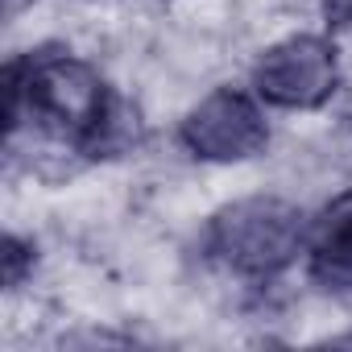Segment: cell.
<instances>
[{
    "instance_id": "obj_1",
    "label": "cell",
    "mask_w": 352,
    "mask_h": 352,
    "mask_svg": "<svg viewBox=\"0 0 352 352\" xmlns=\"http://www.w3.org/2000/svg\"><path fill=\"white\" fill-rule=\"evenodd\" d=\"M5 100H9V112H5L9 137L30 116L87 157H108L137 141V112L104 83V75L91 63L67 50L25 54L9 63Z\"/></svg>"
},
{
    "instance_id": "obj_2",
    "label": "cell",
    "mask_w": 352,
    "mask_h": 352,
    "mask_svg": "<svg viewBox=\"0 0 352 352\" xmlns=\"http://www.w3.org/2000/svg\"><path fill=\"white\" fill-rule=\"evenodd\" d=\"M307 236H311V220L302 216V208L278 195H249L224 204L208 220L204 245L224 270L261 282L290 270L298 253H307Z\"/></svg>"
},
{
    "instance_id": "obj_3",
    "label": "cell",
    "mask_w": 352,
    "mask_h": 352,
    "mask_svg": "<svg viewBox=\"0 0 352 352\" xmlns=\"http://www.w3.org/2000/svg\"><path fill=\"white\" fill-rule=\"evenodd\" d=\"M340 87V54L319 34H294L274 42L253 63V96L270 108L311 112L323 108Z\"/></svg>"
},
{
    "instance_id": "obj_4",
    "label": "cell",
    "mask_w": 352,
    "mask_h": 352,
    "mask_svg": "<svg viewBox=\"0 0 352 352\" xmlns=\"http://www.w3.org/2000/svg\"><path fill=\"white\" fill-rule=\"evenodd\" d=\"M179 141L199 162H249L270 145V120L261 100L236 87L208 91L179 124Z\"/></svg>"
},
{
    "instance_id": "obj_5",
    "label": "cell",
    "mask_w": 352,
    "mask_h": 352,
    "mask_svg": "<svg viewBox=\"0 0 352 352\" xmlns=\"http://www.w3.org/2000/svg\"><path fill=\"white\" fill-rule=\"evenodd\" d=\"M307 274L323 290H352V191L336 195L307 236Z\"/></svg>"
},
{
    "instance_id": "obj_6",
    "label": "cell",
    "mask_w": 352,
    "mask_h": 352,
    "mask_svg": "<svg viewBox=\"0 0 352 352\" xmlns=\"http://www.w3.org/2000/svg\"><path fill=\"white\" fill-rule=\"evenodd\" d=\"M30 270H34V245L21 241L17 232H5V241H0V274H5V290H17Z\"/></svg>"
},
{
    "instance_id": "obj_7",
    "label": "cell",
    "mask_w": 352,
    "mask_h": 352,
    "mask_svg": "<svg viewBox=\"0 0 352 352\" xmlns=\"http://www.w3.org/2000/svg\"><path fill=\"white\" fill-rule=\"evenodd\" d=\"M30 5H34V0H5V5H0V17H5V21H17Z\"/></svg>"
}]
</instances>
